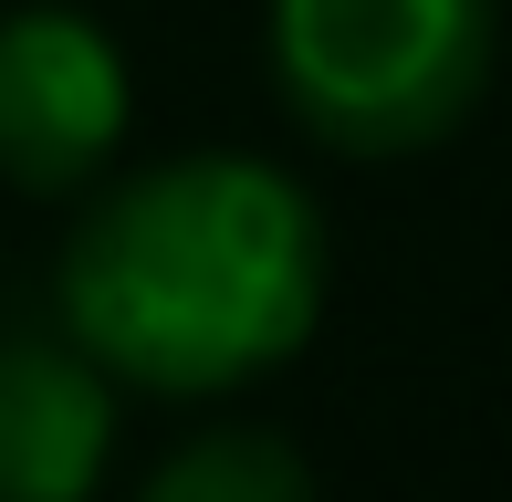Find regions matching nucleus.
<instances>
[{
  "label": "nucleus",
  "instance_id": "3",
  "mask_svg": "<svg viewBox=\"0 0 512 502\" xmlns=\"http://www.w3.org/2000/svg\"><path fill=\"white\" fill-rule=\"evenodd\" d=\"M136 116L126 53L74 0H21L0 11V178L32 199H84L115 168Z\"/></svg>",
  "mask_w": 512,
  "mask_h": 502
},
{
  "label": "nucleus",
  "instance_id": "1",
  "mask_svg": "<svg viewBox=\"0 0 512 502\" xmlns=\"http://www.w3.org/2000/svg\"><path fill=\"white\" fill-rule=\"evenodd\" d=\"M53 314L115 387H251L324 325V210L304 178L241 147L95 178L53 272Z\"/></svg>",
  "mask_w": 512,
  "mask_h": 502
},
{
  "label": "nucleus",
  "instance_id": "2",
  "mask_svg": "<svg viewBox=\"0 0 512 502\" xmlns=\"http://www.w3.org/2000/svg\"><path fill=\"white\" fill-rule=\"evenodd\" d=\"M502 0H272V84L335 157L439 147L481 105Z\"/></svg>",
  "mask_w": 512,
  "mask_h": 502
},
{
  "label": "nucleus",
  "instance_id": "5",
  "mask_svg": "<svg viewBox=\"0 0 512 502\" xmlns=\"http://www.w3.org/2000/svg\"><path fill=\"white\" fill-rule=\"evenodd\" d=\"M136 502H314V471L283 429H199L136 482Z\"/></svg>",
  "mask_w": 512,
  "mask_h": 502
},
{
  "label": "nucleus",
  "instance_id": "4",
  "mask_svg": "<svg viewBox=\"0 0 512 502\" xmlns=\"http://www.w3.org/2000/svg\"><path fill=\"white\" fill-rule=\"evenodd\" d=\"M115 461V377L74 335H0V502H95Z\"/></svg>",
  "mask_w": 512,
  "mask_h": 502
}]
</instances>
